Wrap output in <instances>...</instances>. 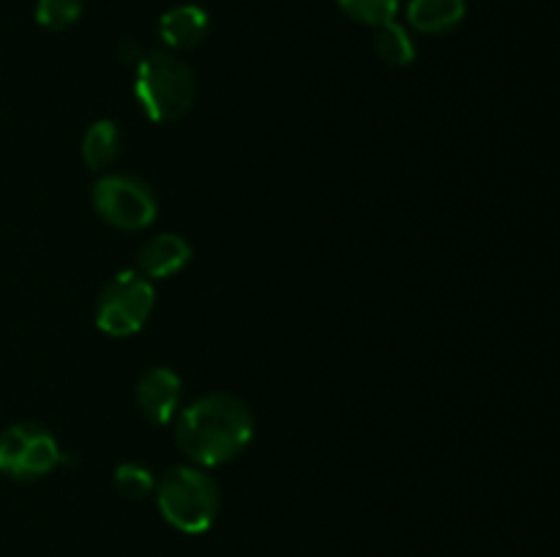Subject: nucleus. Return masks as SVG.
I'll use <instances>...</instances> for the list:
<instances>
[{"instance_id":"f257e3e1","label":"nucleus","mask_w":560,"mask_h":557,"mask_svg":"<svg viewBox=\"0 0 560 557\" xmlns=\"http://www.w3.org/2000/svg\"><path fill=\"white\" fill-rule=\"evenodd\" d=\"M255 440V415L233 393H206L178 410L175 442L200 467H219L249 448Z\"/></svg>"},{"instance_id":"f03ea898","label":"nucleus","mask_w":560,"mask_h":557,"mask_svg":"<svg viewBox=\"0 0 560 557\" xmlns=\"http://www.w3.org/2000/svg\"><path fill=\"white\" fill-rule=\"evenodd\" d=\"M195 71L173 52H145L135 66V96L142 112L156 123L180 120L195 104Z\"/></svg>"},{"instance_id":"7ed1b4c3","label":"nucleus","mask_w":560,"mask_h":557,"mask_svg":"<svg viewBox=\"0 0 560 557\" xmlns=\"http://www.w3.org/2000/svg\"><path fill=\"white\" fill-rule=\"evenodd\" d=\"M153 495H156V506L164 522L186 535H200L211 530L219 517V508H222L217 481L189 464L170 467L156 481Z\"/></svg>"},{"instance_id":"20e7f679","label":"nucleus","mask_w":560,"mask_h":557,"mask_svg":"<svg viewBox=\"0 0 560 557\" xmlns=\"http://www.w3.org/2000/svg\"><path fill=\"white\" fill-rule=\"evenodd\" d=\"M156 306V289L151 278L142 276L137 268L120 271L104 284L96 300V328L107 336H135L151 320Z\"/></svg>"},{"instance_id":"39448f33","label":"nucleus","mask_w":560,"mask_h":557,"mask_svg":"<svg viewBox=\"0 0 560 557\" xmlns=\"http://www.w3.org/2000/svg\"><path fill=\"white\" fill-rule=\"evenodd\" d=\"M93 211L109 227L137 233L156 222L159 200L151 186L129 173H109L93 183Z\"/></svg>"},{"instance_id":"423d86ee","label":"nucleus","mask_w":560,"mask_h":557,"mask_svg":"<svg viewBox=\"0 0 560 557\" xmlns=\"http://www.w3.org/2000/svg\"><path fill=\"white\" fill-rule=\"evenodd\" d=\"M58 440L44 426L22 420L0 435V473L14 481H38L60 464Z\"/></svg>"},{"instance_id":"0eeeda50","label":"nucleus","mask_w":560,"mask_h":557,"mask_svg":"<svg viewBox=\"0 0 560 557\" xmlns=\"http://www.w3.org/2000/svg\"><path fill=\"white\" fill-rule=\"evenodd\" d=\"M184 382L170 366H153L137 382V407L153 426H164L178 415Z\"/></svg>"},{"instance_id":"6e6552de","label":"nucleus","mask_w":560,"mask_h":557,"mask_svg":"<svg viewBox=\"0 0 560 557\" xmlns=\"http://www.w3.org/2000/svg\"><path fill=\"white\" fill-rule=\"evenodd\" d=\"M189 240L178 233H159L140 246L137 254V271L145 278H173L191 262Z\"/></svg>"},{"instance_id":"1a4fd4ad","label":"nucleus","mask_w":560,"mask_h":557,"mask_svg":"<svg viewBox=\"0 0 560 557\" xmlns=\"http://www.w3.org/2000/svg\"><path fill=\"white\" fill-rule=\"evenodd\" d=\"M208 31H211V16L195 3L175 5V9L164 11L162 20H159V38L175 52L200 47Z\"/></svg>"},{"instance_id":"9d476101","label":"nucleus","mask_w":560,"mask_h":557,"mask_svg":"<svg viewBox=\"0 0 560 557\" xmlns=\"http://www.w3.org/2000/svg\"><path fill=\"white\" fill-rule=\"evenodd\" d=\"M465 0H408V25L419 33L441 36L465 20Z\"/></svg>"},{"instance_id":"9b49d317","label":"nucleus","mask_w":560,"mask_h":557,"mask_svg":"<svg viewBox=\"0 0 560 557\" xmlns=\"http://www.w3.org/2000/svg\"><path fill=\"white\" fill-rule=\"evenodd\" d=\"M82 162H85L88 169L93 173H102V169L113 167L115 158L120 153V129L115 120H93L91 126L82 134Z\"/></svg>"},{"instance_id":"f8f14e48","label":"nucleus","mask_w":560,"mask_h":557,"mask_svg":"<svg viewBox=\"0 0 560 557\" xmlns=\"http://www.w3.org/2000/svg\"><path fill=\"white\" fill-rule=\"evenodd\" d=\"M375 52L386 66H397V69L410 66L416 60L413 33L405 25H399L397 20L375 27Z\"/></svg>"},{"instance_id":"ddd939ff","label":"nucleus","mask_w":560,"mask_h":557,"mask_svg":"<svg viewBox=\"0 0 560 557\" xmlns=\"http://www.w3.org/2000/svg\"><path fill=\"white\" fill-rule=\"evenodd\" d=\"M337 5L350 20L361 22V25L381 27L386 22L397 20L402 0H337Z\"/></svg>"},{"instance_id":"4468645a","label":"nucleus","mask_w":560,"mask_h":557,"mask_svg":"<svg viewBox=\"0 0 560 557\" xmlns=\"http://www.w3.org/2000/svg\"><path fill=\"white\" fill-rule=\"evenodd\" d=\"M113 484L115 491L120 497H126V500H142V497H148L156 489V478H153L151 470L137 462L118 464L113 473Z\"/></svg>"},{"instance_id":"2eb2a0df","label":"nucleus","mask_w":560,"mask_h":557,"mask_svg":"<svg viewBox=\"0 0 560 557\" xmlns=\"http://www.w3.org/2000/svg\"><path fill=\"white\" fill-rule=\"evenodd\" d=\"M82 16V0H38L36 22L47 31H66Z\"/></svg>"},{"instance_id":"dca6fc26","label":"nucleus","mask_w":560,"mask_h":557,"mask_svg":"<svg viewBox=\"0 0 560 557\" xmlns=\"http://www.w3.org/2000/svg\"><path fill=\"white\" fill-rule=\"evenodd\" d=\"M142 55H145V52H142L140 44H135V42H126L124 47H120V60H124V63H129V66L140 63Z\"/></svg>"}]
</instances>
